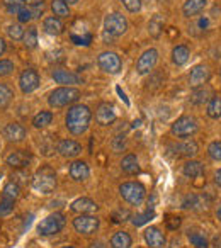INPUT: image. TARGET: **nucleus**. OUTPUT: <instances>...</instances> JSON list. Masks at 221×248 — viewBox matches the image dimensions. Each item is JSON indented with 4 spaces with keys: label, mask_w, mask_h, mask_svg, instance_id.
<instances>
[{
    "label": "nucleus",
    "mask_w": 221,
    "mask_h": 248,
    "mask_svg": "<svg viewBox=\"0 0 221 248\" xmlns=\"http://www.w3.org/2000/svg\"><path fill=\"white\" fill-rule=\"evenodd\" d=\"M73 228L80 234H92L99 230V219L92 214H80L73 219Z\"/></svg>",
    "instance_id": "nucleus-9"
},
{
    "label": "nucleus",
    "mask_w": 221,
    "mask_h": 248,
    "mask_svg": "<svg viewBox=\"0 0 221 248\" xmlns=\"http://www.w3.org/2000/svg\"><path fill=\"white\" fill-rule=\"evenodd\" d=\"M32 12V17H41V14L45 12V2H39V4H34V5H29Z\"/></svg>",
    "instance_id": "nucleus-46"
},
{
    "label": "nucleus",
    "mask_w": 221,
    "mask_h": 248,
    "mask_svg": "<svg viewBox=\"0 0 221 248\" xmlns=\"http://www.w3.org/2000/svg\"><path fill=\"white\" fill-rule=\"evenodd\" d=\"M14 72V63L9 60H0V77H7Z\"/></svg>",
    "instance_id": "nucleus-43"
},
{
    "label": "nucleus",
    "mask_w": 221,
    "mask_h": 248,
    "mask_svg": "<svg viewBox=\"0 0 221 248\" xmlns=\"http://www.w3.org/2000/svg\"><path fill=\"white\" fill-rule=\"evenodd\" d=\"M5 48H7V46H5V41H4V39H2V38H0V56L4 55Z\"/></svg>",
    "instance_id": "nucleus-50"
},
{
    "label": "nucleus",
    "mask_w": 221,
    "mask_h": 248,
    "mask_svg": "<svg viewBox=\"0 0 221 248\" xmlns=\"http://www.w3.org/2000/svg\"><path fill=\"white\" fill-rule=\"evenodd\" d=\"M216 214H218V219H220V221H221V206H220V207H218V213H216Z\"/></svg>",
    "instance_id": "nucleus-52"
},
{
    "label": "nucleus",
    "mask_w": 221,
    "mask_h": 248,
    "mask_svg": "<svg viewBox=\"0 0 221 248\" xmlns=\"http://www.w3.org/2000/svg\"><path fill=\"white\" fill-rule=\"evenodd\" d=\"M197 131V121L190 116H182L172 124V135L177 138H187Z\"/></svg>",
    "instance_id": "nucleus-7"
},
{
    "label": "nucleus",
    "mask_w": 221,
    "mask_h": 248,
    "mask_svg": "<svg viewBox=\"0 0 221 248\" xmlns=\"http://www.w3.org/2000/svg\"><path fill=\"white\" fill-rule=\"evenodd\" d=\"M165 223H167V228H169V230H177V228L180 226V217L179 216H169L165 219Z\"/></svg>",
    "instance_id": "nucleus-48"
},
{
    "label": "nucleus",
    "mask_w": 221,
    "mask_h": 248,
    "mask_svg": "<svg viewBox=\"0 0 221 248\" xmlns=\"http://www.w3.org/2000/svg\"><path fill=\"white\" fill-rule=\"evenodd\" d=\"M62 248H73V247H62Z\"/></svg>",
    "instance_id": "nucleus-54"
},
{
    "label": "nucleus",
    "mask_w": 221,
    "mask_h": 248,
    "mask_svg": "<svg viewBox=\"0 0 221 248\" xmlns=\"http://www.w3.org/2000/svg\"><path fill=\"white\" fill-rule=\"evenodd\" d=\"M148 31H150V34H152L153 38H158V36L162 34V31H163V21H162V17H160L158 14H157L155 17H153L152 21H150Z\"/></svg>",
    "instance_id": "nucleus-34"
},
{
    "label": "nucleus",
    "mask_w": 221,
    "mask_h": 248,
    "mask_svg": "<svg viewBox=\"0 0 221 248\" xmlns=\"http://www.w3.org/2000/svg\"><path fill=\"white\" fill-rule=\"evenodd\" d=\"M58 152H60V155L65 156V158H75V156H79L80 152H82V146L77 141H73V140H63L58 145Z\"/></svg>",
    "instance_id": "nucleus-17"
},
{
    "label": "nucleus",
    "mask_w": 221,
    "mask_h": 248,
    "mask_svg": "<svg viewBox=\"0 0 221 248\" xmlns=\"http://www.w3.org/2000/svg\"><path fill=\"white\" fill-rule=\"evenodd\" d=\"M189 241L196 248H207L209 247L206 236H203V234H199V233H189Z\"/></svg>",
    "instance_id": "nucleus-36"
},
{
    "label": "nucleus",
    "mask_w": 221,
    "mask_h": 248,
    "mask_svg": "<svg viewBox=\"0 0 221 248\" xmlns=\"http://www.w3.org/2000/svg\"><path fill=\"white\" fill-rule=\"evenodd\" d=\"M19 85H21V90L24 93H31L34 92L39 87V75L34 68H26L24 72L21 73V78H19Z\"/></svg>",
    "instance_id": "nucleus-11"
},
{
    "label": "nucleus",
    "mask_w": 221,
    "mask_h": 248,
    "mask_svg": "<svg viewBox=\"0 0 221 248\" xmlns=\"http://www.w3.org/2000/svg\"><path fill=\"white\" fill-rule=\"evenodd\" d=\"M207 0H186V4L182 7V12L186 17H192V16L199 14V12L204 11L206 7Z\"/></svg>",
    "instance_id": "nucleus-20"
},
{
    "label": "nucleus",
    "mask_w": 221,
    "mask_h": 248,
    "mask_svg": "<svg viewBox=\"0 0 221 248\" xmlns=\"http://www.w3.org/2000/svg\"><path fill=\"white\" fill-rule=\"evenodd\" d=\"M207 153L213 160L216 162H221V141H213L207 148Z\"/></svg>",
    "instance_id": "nucleus-41"
},
{
    "label": "nucleus",
    "mask_w": 221,
    "mask_h": 248,
    "mask_svg": "<svg viewBox=\"0 0 221 248\" xmlns=\"http://www.w3.org/2000/svg\"><path fill=\"white\" fill-rule=\"evenodd\" d=\"M119 192H121L123 199H125L126 202L133 204V206H138V204H142L143 199H145L146 190L140 182H126L119 187Z\"/></svg>",
    "instance_id": "nucleus-4"
},
{
    "label": "nucleus",
    "mask_w": 221,
    "mask_h": 248,
    "mask_svg": "<svg viewBox=\"0 0 221 248\" xmlns=\"http://www.w3.org/2000/svg\"><path fill=\"white\" fill-rule=\"evenodd\" d=\"M51 121H53V114L49 112V110H41V112L36 114L34 119H32V126L41 129V128H46L48 124H51Z\"/></svg>",
    "instance_id": "nucleus-27"
},
{
    "label": "nucleus",
    "mask_w": 221,
    "mask_h": 248,
    "mask_svg": "<svg viewBox=\"0 0 221 248\" xmlns=\"http://www.w3.org/2000/svg\"><path fill=\"white\" fill-rule=\"evenodd\" d=\"M19 196H21V187H19V184H16V182H9L7 186L4 187V197H7V199L16 201Z\"/></svg>",
    "instance_id": "nucleus-35"
},
{
    "label": "nucleus",
    "mask_w": 221,
    "mask_h": 248,
    "mask_svg": "<svg viewBox=\"0 0 221 248\" xmlns=\"http://www.w3.org/2000/svg\"><path fill=\"white\" fill-rule=\"evenodd\" d=\"M129 217V213L126 209H118L114 214H112V219L114 223H121V221H126Z\"/></svg>",
    "instance_id": "nucleus-47"
},
{
    "label": "nucleus",
    "mask_w": 221,
    "mask_h": 248,
    "mask_svg": "<svg viewBox=\"0 0 221 248\" xmlns=\"http://www.w3.org/2000/svg\"><path fill=\"white\" fill-rule=\"evenodd\" d=\"M209 95H211V92L207 89H197L190 93V102L196 104V106H201V104H204L206 100H209Z\"/></svg>",
    "instance_id": "nucleus-33"
},
{
    "label": "nucleus",
    "mask_w": 221,
    "mask_h": 248,
    "mask_svg": "<svg viewBox=\"0 0 221 248\" xmlns=\"http://www.w3.org/2000/svg\"><path fill=\"white\" fill-rule=\"evenodd\" d=\"M63 2H68V4H77L79 0H63Z\"/></svg>",
    "instance_id": "nucleus-53"
},
{
    "label": "nucleus",
    "mask_w": 221,
    "mask_h": 248,
    "mask_svg": "<svg viewBox=\"0 0 221 248\" xmlns=\"http://www.w3.org/2000/svg\"><path fill=\"white\" fill-rule=\"evenodd\" d=\"M121 169L125 173L128 175H135V173L140 172V165H138V160H136L135 155H126L121 162Z\"/></svg>",
    "instance_id": "nucleus-25"
},
{
    "label": "nucleus",
    "mask_w": 221,
    "mask_h": 248,
    "mask_svg": "<svg viewBox=\"0 0 221 248\" xmlns=\"http://www.w3.org/2000/svg\"><path fill=\"white\" fill-rule=\"evenodd\" d=\"M53 80H55L56 83H62V85H73V83H80L79 75H75L73 72H68V70H62V68L53 70Z\"/></svg>",
    "instance_id": "nucleus-18"
},
{
    "label": "nucleus",
    "mask_w": 221,
    "mask_h": 248,
    "mask_svg": "<svg viewBox=\"0 0 221 248\" xmlns=\"http://www.w3.org/2000/svg\"><path fill=\"white\" fill-rule=\"evenodd\" d=\"M4 136L7 141L19 143L26 138V128L19 123H11L4 128Z\"/></svg>",
    "instance_id": "nucleus-15"
},
{
    "label": "nucleus",
    "mask_w": 221,
    "mask_h": 248,
    "mask_svg": "<svg viewBox=\"0 0 221 248\" xmlns=\"http://www.w3.org/2000/svg\"><path fill=\"white\" fill-rule=\"evenodd\" d=\"M214 182H216L218 187H221V169L216 172V175H214Z\"/></svg>",
    "instance_id": "nucleus-49"
},
{
    "label": "nucleus",
    "mask_w": 221,
    "mask_h": 248,
    "mask_svg": "<svg viewBox=\"0 0 221 248\" xmlns=\"http://www.w3.org/2000/svg\"><path fill=\"white\" fill-rule=\"evenodd\" d=\"M97 63H99L100 70H104L106 73H112V75L119 73V72H121V68H123L121 58H119L114 51L100 53L99 58H97Z\"/></svg>",
    "instance_id": "nucleus-8"
},
{
    "label": "nucleus",
    "mask_w": 221,
    "mask_h": 248,
    "mask_svg": "<svg viewBox=\"0 0 221 248\" xmlns=\"http://www.w3.org/2000/svg\"><path fill=\"white\" fill-rule=\"evenodd\" d=\"M157 62H158V51L153 48L146 49V51L140 56L138 63H136V72H138L140 75H146V73H150L155 68Z\"/></svg>",
    "instance_id": "nucleus-10"
},
{
    "label": "nucleus",
    "mask_w": 221,
    "mask_h": 248,
    "mask_svg": "<svg viewBox=\"0 0 221 248\" xmlns=\"http://www.w3.org/2000/svg\"><path fill=\"white\" fill-rule=\"evenodd\" d=\"M51 11L55 14V17H68L70 16V9L68 4L63 2V0H53L51 2Z\"/></svg>",
    "instance_id": "nucleus-28"
},
{
    "label": "nucleus",
    "mask_w": 221,
    "mask_h": 248,
    "mask_svg": "<svg viewBox=\"0 0 221 248\" xmlns=\"http://www.w3.org/2000/svg\"><path fill=\"white\" fill-rule=\"evenodd\" d=\"M145 240H146V243H148L150 248H163L167 243L163 233L155 226L148 228V230L145 231Z\"/></svg>",
    "instance_id": "nucleus-16"
},
{
    "label": "nucleus",
    "mask_w": 221,
    "mask_h": 248,
    "mask_svg": "<svg viewBox=\"0 0 221 248\" xmlns=\"http://www.w3.org/2000/svg\"><path fill=\"white\" fill-rule=\"evenodd\" d=\"M7 34H9V38H11V39L19 41V39L24 38V29H22L21 24H12V26H9Z\"/></svg>",
    "instance_id": "nucleus-37"
},
{
    "label": "nucleus",
    "mask_w": 221,
    "mask_h": 248,
    "mask_svg": "<svg viewBox=\"0 0 221 248\" xmlns=\"http://www.w3.org/2000/svg\"><path fill=\"white\" fill-rule=\"evenodd\" d=\"M177 155L179 156H194L197 153V143L196 141H186L182 145L177 146Z\"/></svg>",
    "instance_id": "nucleus-32"
},
{
    "label": "nucleus",
    "mask_w": 221,
    "mask_h": 248,
    "mask_svg": "<svg viewBox=\"0 0 221 248\" xmlns=\"http://www.w3.org/2000/svg\"><path fill=\"white\" fill-rule=\"evenodd\" d=\"M17 19H19V22H21V24H26V22H29V21H32V12H31V9H29V5L28 7H22L21 11L17 12Z\"/></svg>",
    "instance_id": "nucleus-42"
},
{
    "label": "nucleus",
    "mask_w": 221,
    "mask_h": 248,
    "mask_svg": "<svg viewBox=\"0 0 221 248\" xmlns=\"http://www.w3.org/2000/svg\"><path fill=\"white\" fill-rule=\"evenodd\" d=\"M95 119L100 126H109L116 121V110H114V106H110V104L104 102L97 107L95 110Z\"/></svg>",
    "instance_id": "nucleus-12"
},
{
    "label": "nucleus",
    "mask_w": 221,
    "mask_h": 248,
    "mask_svg": "<svg viewBox=\"0 0 221 248\" xmlns=\"http://www.w3.org/2000/svg\"><path fill=\"white\" fill-rule=\"evenodd\" d=\"M22 41H24V46L28 49H34L36 46H38V29L29 28L28 31H24V38H22Z\"/></svg>",
    "instance_id": "nucleus-29"
},
{
    "label": "nucleus",
    "mask_w": 221,
    "mask_h": 248,
    "mask_svg": "<svg viewBox=\"0 0 221 248\" xmlns=\"http://www.w3.org/2000/svg\"><path fill=\"white\" fill-rule=\"evenodd\" d=\"M89 167H87L85 162H73L72 165H70V177H72L73 180H85L87 177H89Z\"/></svg>",
    "instance_id": "nucleus-21"
},
{
    "label": "nucleus",
    "mask_w": 221,
    "mask_h": 248,
    "mask_svg": "<svg viewBox=\"0 0 221 248\" xmlns=\"http://www.w3.org/2000/svg\"><path fill=\"white\" fill-rule=\"evenodd\" d=\"M121 2L129 12H140L142 9V0H121Z\"/></svg>",
    "instance_id": "nucleus-45"
},
{
    "label": "nucleus",
    "mask_w": 221,
    "mask_h": 248,
    "mask_svg": "<svg viewBox=\"0 0 221 248\" xmlns=\"http://www.w3.org/2000/svg\"><path fill=\"white\" fill-rule=\"evenodd\" d=\"M72 41L75 43L77 46H89L90 43H92V36H90V34H85V36L72 34Z\"/></svg>",
    "instance_id": "nucleus-44"
},
{
    "label": "nucleus",
    "mask_w": 221,
    "mask_h": 248,
    "mask_svg": "<svg viewBox=\"0 0 221 248\" xmlns=\"http://www.w3.org/2000/svg\"><path fill=\"white\" fill-rule=\"evenodd\" d=\"M32 155L26 150H17V152H12L11 155L7 156V165L12 167V169H26V167L31 163Z\"/></svg>",
    "instance_id": "nucleus-13"
},
{
    "label": "nucleus",
    "mask_w": 221,
    "mask_h": 248,
    "mask_svg": "<svg viewBox=\"0 0 221 248\" xmlns=\"http://www.w3.org/2000/svg\"><path fill=\"white\" fill-rule=\"evenodd\" d=\"M28 2V5H34V4H39V2H45V0H24Z\"/></svg>",
    "instance_id": "nucleus-51"
},
{
    "label": "nucleus",
    "mask_w": 221,
    "mask_h": 248,
    "mask_svg": "<svg viewBox=\"0 0 221 248\" xmlns=\"http://www.w3.org/2000/svg\"><path fill=\"white\" fill-rule=\"evenodd\" d=\"M4 5L11 14H17L24 7V0H4Z\"/></svg>",
    "instance_id": "nucleus-39"
},
{
    "label": "nucleus",
    "mask_w": 221,
    "mask_h": 248,
    "mask_svg": "<svg viewBox=\"0 0 221 248\" xmlns=\"http://www.w3.org/2000/svg\"><path fill=\"white\" fill-rule=\"evenodd\" d=\"M90 119H92V112L87 106H73L70 107L68 114H66V128L72 135H83L87 131L90 124Z\"/></svg>",
    "instance_id": "nucleus-1"
},
{
    "label": "nucleus",
    "mask_w": 221,
    "mask_h": 248,
    "mask_svg": "<svg viewBox=\"0 0 221 248\" xmlns=\"http://www.w3.org/2000/svg\"><path fill=\"white\" fill-rule=\"evenodd\" d=\"M216 248H221V243H220V245H218V247H216Z\"/></svg>",
    "instance_id": "nucleus-55"
},
{
    "label": "nucleus",
    "mask_w": 221,
    "mask_h": 248,
    "mask_svg": "<svg viewBox=\"0 0 221 248\" xmlns=\"http://www.w3.org/2000/svg\"><path fill=\"white\" fill-rule=\"evenodd\" d=\"M207 116L211 119H220L221 117V97H213L207 104Z\"/></svg>",
    "instance_id": "nucleus-30"
},
{
    "label": "nucleus",
    "mask_w": 221,
    "mask_h": 248,
    "mask_svg": "<svg viewBox=\"0 0 221 248\" xmlns=\"http://www.w3.org/2000/svg\"><path fill=\"white\" fill-rule=\"evenodd\" d=\"M32 187L41 194H51L56 189V173L51 167H41L32 177Z\"/></svg>",
    "instance_id": "nucleus-2"
},
{
    "label": "nucleus",
    "mask_w": 221,
    "mask_h": 248,
    "mask_svg": "<svg viewBox=\"0 0 221 248\" xmlns=\"http://www.w3.org/2000/svg\"><path fill=\"white\" fill-rule=\"evenodd\" d=\"M153 217H155V213H153V211H146L145 214H138V216L133 217V224H135V226H143V224L148 223Z\"/></svg>",
    "instance_id": "nucleus-40"
},
{
    "label": "nucleus",
    "mask_w": 221,
    "mask_h": 248,
    "mask_svg": "<svg viewBox=\"0 0 221 248\" xmlns=\"http://www.w3.org/2000/svg\"><path fill=\"white\" fill-rule=\"evenodd\" d=\"M43 29H45L46 34L58 36L63 32V24L58 17H46L45 22H43Z\"/></svg>",
    "instance_id": "nucleus-22"
},
{
    "label": "nucleus",
    "mask_w": 221,
    "mask_h": 248,
    "mask_svg": "<svg viewBox=\"0 0 221 248\" xmlns=\"http://www.w3.org/2000/svg\"><path fill=\"white\" fill-rule=\"evenodd\" d=\"M133 243L131 236L126 231H118L114 236L110 238V247L112 248H129Z\"/></svg>",
    "instance_id": "nucleus-24"
},
{
    "label": "nucleus",
    "mask_w": 221,
    "mask_h": 248,
    "mask_svg": "<svg viewBox=\"0 0 221 248\" xmlns=\"http://www.w3.org/2000/svg\"><path fill=\"white\" fill-rule=\"evenodd\" d=\"M207 80H209V70H207V66H204V65L194 66L189 75V85L192 87V89H199Z\"/></svg>",
    "instance_id": "nucleus-14"
},
{
    "label": "nucleus",
    "mask_w": 221,
    "mask_h": 248,
    "mask_svg": "<svg viewBox=\"0 0 221 248\" xmlns=\"http://www.w3.org/2000/svg\"><path fill=\"white\" fill-rule=\"evenodd\" d=\"M190 53H189V48L187 46H175L172 51V62L175 63V65H184V63H187V60H189Z\"/></svg>",
    "instance_id": "nucleus-26"
},
{
    "label": "nucleus",
    "mask_w": 221,
    "mask_h": 248,
    "mask_svg": "<svg viewBox=\"0 0 221 248\" xmlns=\"http://www.w3.org/2000/svg\"><path fill=\"white\" fill-rule=\"evenodd\" d=\"M12 97H14V92L9 85L5 83H0V109H5V107L11 104Z\"/></svg>",
    "instance_id": "nucleus-31"
},
{
    "label": "nucleus",
    "mask_w": 221,
    "mask_h": 248,
    "mask_svg": "<svg viewBox=\"0 0 221 248\" xmlns=\"http://www.w3.org/2000/svg\"><path fill=\"white\" fill-rule=\"evenodd\" d=\"M182 172H184V175L189 177V179H197V177H201L204 173V167L201 162L190 160V162H187L186 165H184Z\"/></svg>",
    "instance_id": "nucleus-23"
},
{
    "label": "nucleus",
    "mask_w": 221,
    "mask_h": 248,
    "mask_svg": "<svg viewBox=\"0 0 221 248\" xmlns=\"http://www.w3.org/2000/svg\"><path fill=\"white\" fill-rule=\"evenodd\" d=\"M104 29H106V34L112 36V38H118V36H123L128 29V21H126L125 16L118 14H109L106 19H104Z\"/></svg>",
    "instance_id": "nucleus-5"
},
{
    "label": "nucleus",
    "mask_w": 221,
    "mask_h": 248,
    "mask_svg": "<svg viewBox=\"0 0 221 248\" xmlns=\"http://www.w3.org/2000/svg\"><path fill=\"white\" fill-rule=\"evenodd\" d=\"M63 228H65V216L60 213H55L39 223L38 233L41 234V236H49V234L60 233Z\"/></svg>",
    "instance_id": "nucleus-6"
},
{
    "label": "nucleus",
    "mask_w": 221,
    "mask_h": 248,
    "mask_svg": "<svg viewBox=\"0 0 221 248\" xmlns=\"http://www.w3.org/2000/svg\"><path fill=\"white\" fill-rule=\"evenodd\" d=\"M97 209H99V206H97L92 199H89V197H80V199L72 202V211H75V213L92 214V213H95Z\"/></svg>",
    "instance_id": "nucleus-19"
},
{
    "label": "nucleus",
    "mask_w": 221,
    "mask_h": 248,
    "mask_svg": "<svg viewBox=\"0 0 221 248\" xmlns=\"http://www.w3.org/2000/svg\"><path fill=\"white\" fill-rule=\"evenodd\" d=\"M12 211H14V201L7 199V197H2V201H0V217L7 216Z\"/></svg>",
    "instance_id": "nucleus-38"
},
{
    "label": "nucleus",
    "mask_w": 221,
    "mask_h": 248,
    "mask_svg": "<svg viewBox=\"0 0 221 248\" xmlns=\"http://www.w3.org/2000/svg\"><path fill=\"white\" fill-rule=\"evenodd\" d=\"M80 99V90L73 89V87H62L56 89L49 93L48 102L51 107H65L68 104H73Z\"/></svg>",
    "instance_id": "nucleus-3"
}]
</instances>
